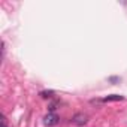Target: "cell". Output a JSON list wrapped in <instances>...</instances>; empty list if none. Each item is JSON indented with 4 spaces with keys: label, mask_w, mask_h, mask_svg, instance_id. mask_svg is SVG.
<instances>
[{
    "label": "cell",
    "mask_w": 127,
    "mask_h": 127,
    "mask_svg": "<svg viewBox=\"0 0 127 127\" xmlns=\"http://www.w3.org/2000/svg\"><path fill=\"white\" fill-rule=\"evenodd\" d=\"M58 115H55V114H52V112H49L45 118H43V123H45V126H48V127H51V126H55L57 123H58Z\"/></svg>",
    "instance_id": "cell-1"
},
{
    "label": "cell",
    "mask_w": 127,
    "mask_h": 127,
    "mask_svg": "<svg viewBox=\"0 0 127 127\" xmlns=\"http://www.w3.org/2000/svg\"><path fill=\"white\" fill-rule=\"evenodd\" d=\"M87 120H88V117L85 115V114H75L73 115V118H72V121L75 123V124H78V126H84L85 123H87Z\"/></svg>",
    "instance_id": "cell-2"
},
{
    "label": "cell",
    "mask_w": 127,
    "mask_h": 127,
    "mask_svg": "<svg viewBox=\"0 0 127 127\" xmlns=\"http://www.w3.org/2000/svg\"><path fill=\"white\" fill-rule=\"evenodd\" d=\"M124 97L123 96H118V94H111V96H106L103 99V102H117V100H123Z\"/></svg>",
    "instance_id": "cell-3"
},
{
    "label": "cell",
    "mask_w": 127,
    "mask_h": 127,
    "mask_svg": "<svg viewBox=\"0 0 127 127\" xmlns=\"http://www.w3.org/2000/svg\"><path fill=\"white\" fill-rule=\"evenodd\" d=\"M40 96H42L43 99H51V97L54 96V91H42Z\"/></svg>",
    "instance_id": "cell-4"
},
{
    "label": "cell",
    "mask_w": 127,
    "mask_h": 127,
    "mask_svg": "<svg viewBox=\"0 0 127 127\" xmlns=\"http://www.w3.org/2000/svg\"><path fill=\"white\" fill-rule=\"evenodd\" d=\"M55 106H57V103H52V105H49V108H48V109H49V111L52 112V111H55V109H57Z\"/></svg>",
    "instance_id": "cell-5"
},
{
    "label": "cell",
    "mask_w": 127,
    "mask_h": 127,
    "mask_svg": "<svg viewBox=\"0 0 127 127\" xmlns=\"http://www.w3.org/2000/svg\"><path fill=\"white\" fill-rule=\"evenodd\" d=\"M2 127H8V124H6V118H5V117H2Z\"/></svg>",
    "instance_id": "cell-6"
}]
</instances>
